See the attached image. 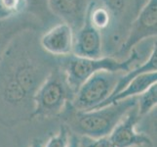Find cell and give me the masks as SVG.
Returning <instances> with one entry per match:
<instances>
[{"label":"cell","instance_id":"6da1fadb","mask_svg":"<svg viewBox=\"0 0 157 147\" xmlns=\"http://www.w3.org/2000/svg\"><path fill=\"white\" fill-rule=\"evenodd\" d=\"M143 54V50H140L139 52L138 45L132 49L125 59H117L108 55L98 58H84L70 54L68 56L62 57L63 63L59 69L64 76L68 88L74 94L80 85L92 75L100 71L126 73L148 58L144 57Z\"/></svg>","mask_w":157,"mask_h":147},{"label":"cell","instance_id":"7a4b0ae2","mask_svg":"<svg viewBox=\"0 0 157 147\" xmlns=\"http://www.w3.org/2000/svg\"><path fill=\"white\" fill-rule=\"evenodd\" d=\"M137 97L128 98L87 111L73 109L67 114L69 127L74 132L73 133L78 134L79 137L98 138L109 135L116 125L137 105Z\"/></svg>","mask_w":157,"mask_h":147},{"label":"cell","instance_id":"3957f363","mask_svg":"<svg viewBox=\"0 0 157 147\" xmlns=\"http://www.w3.org/2000/svg\"><path fill=\"white\" fill-rule=\"evenodd\" d=\"M73 93L66 83L62 70L55 67L36 90L33 96L34 118H50L66 111Z\"/></svg>","mask_w":157,"mask_h":147},{"label":"cell","instance_id":"277c9868","mask_svg":"<svg viewBox=\"0 0 157 147\" xmlns=\"http://www.w3.org/2000/svg\"><path fill=\"white\" fill-rule=\"evenodd\" d=\"M122 74V72L100 71L92 75L73 94L70 105L79 111L98 107L110 96Z\"/></svg>","mask_w":157,"mask_h":147},{"label":"cell","instance_id":"5b68a950","mask_svg":"<svg viewBox=\"0 0 157 147\" xmlns=\"http://www.w3.org/2000/svg\"><path fill=\"white\" fill-rule=\"evenodd\" d=\"M157 0H148L133 20L122 44L115 53L117 59H125L140 42L156 37Z\"/></svg>","mask_w":157,"mask_h":147},{"label":"cell","instance_id":"8992f818","mask_svg":"<svg viewBox=\"0 0 157 147\" xmlns=\"http://www.w3.org/2000/svg\"><path fill=\"white\" fill-rule=\"evenodd\" d=\"M140 119L136 105L116 125L108 135L116 147H153L148 135L137 130Z\"/></svg>","mask_w":157,"mask_h":147},{"label":"cell","instance_id":"52a82bcc","mask_svg":"<svg viewBox=\"0 0 157 147\" xmlns=\"http://www.w3.org/2000/svg\"><path fill=\"white\" fill-rule=\"evenodd\" d=\"M74 31L68 24L59 22L43 34L39 45L45 53L55 57H66L73 51Z\"/></svg>","mask_w":157,"mask_h":147},{"label":"cell","instance_id":"ba28073f","mask_svg":"<svg viewBox=\"0 0 157 147\" xmlns=\"http://www.w3.org/2000/svg\"><path fill=\"white\" fill-rule=\"evenodd\" d=\"M101 32L90 23L87 18L83 26L74 31V43L72 54L84 58H98L102 55Z\"/></svg>","mask_w":157,"mask_h":147},{"label":"cell","instance_id":"9c48e42d","mask_svg":"<svg viewBox=\"0 0 157 147\" xmlns=\"http://www.w3.org/2000/svg\"><path fill=\"white\" fill-rule=\"evenodd\" d=\"M90 2V0H49V8L59 21L68 24L76 31L84 24Z\"/></svg>","mask_w":157,"mask_h":147},{"label":"cell","instance_id":"30bf717a","mask_svg":"<svg viewBox=\"0 0 157 147\" xmlns=\"http://www.w3.org/2000/svg\"><path fill=\"white\" fill-rule=\"evenodd\" d=\"M40 24L38 20L28 12L11 20L0 22V60L14 37L25 31L37 30Z\"/></svg>","mask_w":157,"mask_h":147},{"label":"cell","instance_id":"8fae6325","mask_svg":"<svg viewBox=\"0 0 157 147\" xmlns=\"http://www.w3.org/2000/svg\"><path fill=\"white\" fill-rule=\"evenodd\" d=\"M157 83V72H148L144 73L142 75H139L134 80H132L130 83L124 88L122 90H120L115 95L108 97L106 100H105L101 105L96 107L95 109L101 108L104 106H106L111 103L118 102L128 98L137 97L144 91L147 90L148 88H150L152 84H155Z\"/></svg>","mask_w":157,"mask_h":147},{"label":"cell","instance_id":"7c38bea8","mask_svg":"<svg viewBox=\"0 0 157 147\" xmlns=\"http://www.w3.org/2000/svg\"><path fill=\"white\" fill-rule=\"evenodd\" d=\"M87 18L90 23L101 32L108 31L111 28V25H113V18L109 11L101 4L95 1H91L89 4Z\"/></svg>","mask_w":157,"mask_h":147},{"label":"cell","instance_id":"4fadbf2b","mask_svg":"<svg viewBox=\"0 0 157 147\" xmlns=\"http://www.w3.org/2000/svg\"><path fill=\"white\" fill-rule=\"evenodd\" d=\"M25 2L28 6L26 12L35 17L41 24H48L53 19L58 20L50 11L49 0H25Z\"/></svg>","mask_w":157,"mask_h":147},{"label":"cell","instance_id":"5bb4252c","mask_svg":"<svg viewBox=\"0 0 157 147\" xmlns=\"http://www.w3.org/2000/svg\"><path fill=\"white\" fill-rule=\"evenodd\" d=\"M157 104V84H152L137 97V109L140 118L154 111Z\"/></svg>","mask_w":157,"mask_h":147},{"label":"cell","instance_id":"9a60e30c","mask_svg":"<svg viewBox=\"0 0 157 147\" xmlns=\"http://www.w3.org/2000/svg\"><path fill=\"white\" fill-rule=\"evenodd\" d=\"M25 0H0V22L8 21L26 13Z\"/></svg>","mask_w":157,"mask_h":147},{"label":"cell","instance_id":"2e32d148","mask_svg":"<svg viewBox=\"0 0 157 147\" xmlns=\"http://www.w3.org/2000/svg\"><path fill=\"white\" fill-rule=\"evenodd\" d=\"M70 137V129L63 125L59 128V132L48 139L44 147H68Z\"/></svg>","mask_w":157,"mask_h":147},{"label":"cell","instance_id":"e0dca14e","mask_svg":"<svg viewBox=\"0 0 157 147\" xmlns=\"http://www.w3.org/2000/svg\"><path fill=\"white\" fill-rule=\"evenodd\" d=\"M128 1L130 0H101V4L109 11L113 21H115L116 18L125 13Z\"/></svg>","mask_w":157,"mask_h":147},{"label":"cell","instance_id":"ac0fdd59","mask_svg":"<svg viewBox=\"0 0 157 147\" xmlns=\"http://www.w3.org/2000/svg\"><path fill=\"white\" fill-rule=\"evenodd\" d=\"M80 142L83 147H116L108 135L98 138H91L87 137H80Z\"/></svg>","mask_w":157,"mask_h":147},{"label":"cell","instance_id":"d6986e66","mask_svg":"<svg viewBox=\"0 0 157 147\" xmlns=\"http://www.w3.org/2000/svg\"><path fill=\"white\" fill-rule=\"evenodd\" d=\"M68 147H83L82 145H81V142H80V139H79L78 135H76L73 133H70Z\"/></svg>","mask_w":157,"mask_h":147},{"label":"cell","instance_id":"ffe728a7","mask_svg":"<svg viewBox=\"0 0 157 147\" xmlns=\"http://www.w3.org/2000/svg\"><path fill=\"white\" fill-rule=\"evenodd\" d=\"M133 5H134V12L135 15H137L139 13V11L142 9L148 0H132Z\"/></svg>","mask_w":157,"mask_h":147},{"label":"cell","instance_id":"44dd1931","mask_svg":"<svg viewBox=\"0 0 157 147\" xmlns=\"http://www.w3.org/2000/svg\"><path fill=\"white\" fill-rule=\"evenodd\" d=\"M29 147H44V143L41 139L36 138L31 142V144L29 145Z\"/></svg>","mask_w":157,"mask_h":147}]
</instances>
